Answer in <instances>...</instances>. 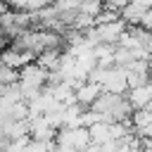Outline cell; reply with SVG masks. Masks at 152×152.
Segmentation results:
<instances>
[{"instance_id":"obj_1","label":"cell","mask_w":152,"mask_h":152,"mask_svg":"<svg viewBox=\"0 0 152 152\" xmlns=\"http://www.w3.org/2000/svg\"><path fill=\"white\" fill-rule=\"evenodd\" d=\"M48 74H50V71H45V69L38 66L36 62H31V64H26V66L19 69V81H17V86H19V88L43 90L45 83H48Z\"/></svg>"},{"instance_id":"obj_2","label":"cell","mask_w":152,"mask_h":152,"mask_svg":"<svg viewBox=\"0 0 152 152\" xmlns=\"http://www.w3.org/2000/svg\"><path fill=\"white\" fill-rule=\"evenodd\" d=\"M93 31H95L97 43H104V45H116V43H119V38L124 36V31H126V24H124L121 19H114V21H109V24L93 26Z\"/></svg>"},{"instance_id":"obj_3","label":"cell","mask_w":152,"mask_h":152,"mask_svg":"<svg viewBox=\"0 0 152 152\" xmlns=\"http://www.w3.org/2000/svg\"><path fill=\"white\" fill-rule=\"evenodd\" d=\"M33 59H36V55L28 52V50H17V48H2L0 50V64L2 66H10L14 71H19L21 66L31 64Z\"/></svg>"},{"instance_id":"obj_4","label":"cell","mask_w":152,"mask_h":152,"mask_svg":"<svg viewBox=\"0 0 152 152\" xmlns=\"http://www.w3.org/2000/svg\"><path fill=\"white\" fill-rule=\"evenodd\" d=\"M124 97L131 104V109H145V107H150V102H152V86H150V81L140 83L135 88H128L124 93Z\"/></svg>"},{"instance_id":"obj_5","label":"cell","mask_w":152,"mask_h":152,"mask_svg":"<svg viewBox=\"0 0 152 152\" xmlns=\"http://www.w3.org/2000/svg\"><path fill=\"white\" fill-rule=\"evenodd\" d=\"M100 93H102V88H100L97 83L81 81V83L74 88V102H76V104H81L83 109H88V107L100 97Z\"/></svg>"},{"instance_id":"obj_6","label":"cell","mask_w":152,"mask_h":152,"mask_svg":"<svg viewBox=\"0 0 152 152\" xmlns=\"http://www.w3.org/2000/svg\"><path fill=\"white\" fill-rule=\"evenodd\" d=\"M48 5H52V0H7V7L14 12H26V14H36L40 10H45Z\"/></svg>"},{"instance_id":"obj_7","label":"cell","mask_w":152,"mask_h":152,"mask_svg":"<svg viewBox=\"0 0 152 152\" xmlns=\"http://www.w3.org/2000/svg\"><path fill=\"white\" fill-rule=\"evenodd\" d=\"M59 57H62V50H43L36 55V64L43 66L45 71H57V64H59Z\"/></svg>"},{"instance_id":"obj_8","label":"cell","mask_w":152,"mask_h":152,"mask_svg":"<svg viewBox=\"0 0 152 152\" xmlns=\"http://www.w3.org/2000/svg\"><path fill=\"white\" fill-rule=\"evenodd\" d=\"M86 131H88L90 142H95V145H104L107 140H112V138H109V124H107V121H97V124L88 126Z\"/></svg>"},{"instance_id":"obj_9","label":"cell","mask_w":152,"mask_h":152,"mask_svg":"<svg viewBox=\"0 0 152 152\" xmlns=\"http://www.w3.org/2000/svg\"><path fill=\"white\" fill-rule=\"evenodd\" d=\"M76 12H78V14H86V17H90V19H95V17L102 12V0H86V2H81V5L76 7Z\"/></svg>"},{"instance_id":"obj_10","label":"cell","mask_w":152,"mask_h":152,"mask_svg":"<svg viewBox=\"0 0 152 152\" xmlns=\"http://www.w3.org/2000/svg\"><path fill=\"white\" fill-rule=\"evenodd\" d=\"M17 81H19V71L0 64V86H14Z\"/></svg>"},{"instance_id":"obj_11","label":"cell","mask_w":152,"mask_h":152,"mask_svg":"<svg viewBox=\"0 0 152 152\" xmlns=\"http://www.w3.org/2000/svg\"><path fill=\"white\" fill-rule=\"evenodd\" d=\"M150 26H152V10H145V12H142V17H140V21H138V28L150 31Z\"/></svg>"},{"instance_id":"obj_12","label":"cell","mask_w":152,"mask_h":152,"mask_svg":"<svg viewBox=\"0 0 152 152\" xmlns=\"http://www.w3.org/2000/svg\"><path fill=\"white\" fill-rule=\"evenodd\" d=\"M128 2H133V5H138V7H142V10H150V7H152V0H128Z\"/></svg>"},{"instance_id":"obj_13","label":"cell","mask_w":152,"mask_h":152,"mask_svg":"<svg viewBox=\"0 0 152 152\" xmlns=\"http://www.w3.org/2000/svg\"><path fill=\"white\" fill-rule=\"evenodd\" d=\"M5 40H7V38H5V36H2V33H0V50H2V48H5Z\"/></svg>"}]
</instances>
